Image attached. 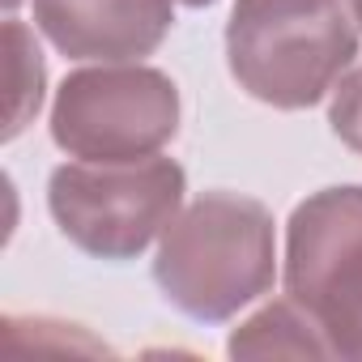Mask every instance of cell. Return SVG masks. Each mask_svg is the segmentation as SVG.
Segmentation results:
<instances>
[{"label": "cell", "instance_id": "8992f818", "mask_svg": "<svg viewBox=\"0 0 362 362\" xmlns=\"http://www.w3.org/2000/svg\"><path fill=\"white\" fill-rule=\"evenodd\" d=\"M35 30L69 60L132 64L162 47L175 0H30Z\"/></svg>", "mask_w": 362, "mask_h": 362}, {"label": "cell", "instance_id": "7c38bea8", "mask_svg": "<svg viewBox=\"0 0 362 362\" xmlns=\"http://www.w3.org/2000/svg\"><path fill=\"white\" fill-rule=\"evenodd\" d=\"M5 5H9V9H18V0H5Z\"/></svg>", "mask_w": 362, "mask_h": 362}, {"label": "cell", "instance_id": "6da1fadb", "mask_svg": "<svg viewBox=\"0 0 362 362\" xmlns=\"http://www.w3.org/2000/svg\"><path fill=\"white\" fill-rule=\"evenodd\" d=\"M153 281L188 320H235L277 281V226L269 205L239 192L197 197L162 230Z\"/></svg>", "mask_w": 362, "mask_h": 362}, {"label": "cell", "instance_id": "8fae6325", "mask_svg": "<svg viewBox=\"0 0 362 362\" xmlns=\"http://www.w3.org/2000/svg\"><path fill=\"white\" fill-rule=\"evenodd\" d=\"M349 9H354V22L362 26V0H349Z\"/></svg>", "mask_w": 362, "mask_h": 362}, {"label": "cell", "instance_id": "ba28073f", "mask_svg": "<svg viewBox=\"0 0 362 362\" xmlns=\"http://www.w3.org/2000/svg\"><path fill=\"white\" fill-rule=\"evenodd\" d=\"M5 52H9V124H5V141H13V136L26 132V124L43 107L47 69H43V52L35 43V30L22 26L18 18L5 22Z\"/></svg>", "mask_w": 362, "mask_h": 362}, {"label": "cell", "instance_id": "52a82bcc", "mask_svg": "<svg viewBox=\"0 0 362 362\" xmlns=\"http://www.w3.org/2000/svg\"><path fill=\"white\" fill-rule=\"evenodd\" d=\"M226 354L230 358H332V345L320 332V324L307 315V307H298L286 294L260 307L256 315H247L230 332Z\"/></svg>", "mask_w": 362, "mask_h": 362}, {"label": "cell", "instance_id": "277c9868", "mask_svg": "<svg viewBox=\"0 0 362 362\" xmlns=\"http://www.w3.org/2000/svg\"><path fill=\"white\" fill-rule=\"evenodd\" d=\"M179 132V86L141 60L77 69L52 103V141L81 162H136Z\"/></svg>", "mask_w": 362, "mask_h": 362}, {"label": "cell", "instance_id": "7a4b0ae2", "mask_svg": "<svg viewBox=\"0 0 362 362\" xmlns=\"http://www.w3.org/2000/svg\"><path fill=\"white\" fill-rule=\"evenodd\" d=\"M358 56L345 0H235L226 64L243 94L277 111H307L332 94Z\"/></svg>", "mask_w": 362, "mask_h": 362}, {"label": "cell", "instance_id": "3957f363", "mask_svg": "<svg viewBox=\"0 0 362 362\" xmlns=\"http://www.w3.org/2000/svg\"><path fill=\"white\" fill-rule=\"evenodd\" d=\"M188 175L175 158L64 162L47 179L60 235L94 260H136L184 209Z\"/></svg>", "mask_w": 362, "mask_h": 362}, {"label": "cell", "instance_id": "5b68a950", "mask_svg": "<svg viewBox=\"0 0 362 362\" xmlns=\"http://www.w3.org/2000/svg\"><path fill=\"white\" fill-rule=\"evenodd\" d=\"M286 294L320 324L332 358L362 362V184L320 188L294 205Z\"/></svg>", "mask_w": 362, "mask_h": 362}, {"label": "cell", "instance_id": "9c48e42d", "mask_svg": "<svg viewBox=\"0 0 362 362\" xmlns=\"http://www.w3.org/2000/svg\"><path fill=\"white\" fill-rule=\"evenodd\" d=\"M328 128L341 145L362 158V64L349 69L328 94Z\"/></svg>", "mask_w": 362, "mask_h": 362}, {"label": "cell", "instance_id": "30bf717a", "mask_svg": "<svg viewBox=\"0 0 362 362\" xmlns=\"http://www.w3.org/2000/svg\"><path fill=\"white\" fill-rule=\"evenodd\" d=\"M175 5H188V9H209L214 0H175Z\"/></svg>", "mask_w": 362, "mask_h": 362}]
</instances>
